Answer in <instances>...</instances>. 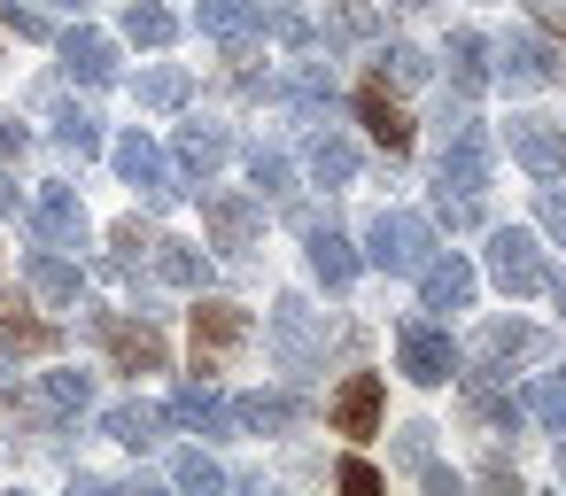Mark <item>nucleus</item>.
Here are the masks:
<instances>
[{"label":"nucleus","instance_id":"obj_10","mask_svg":"<svg viewBox=\"0 0 566 496\" xmlns=\"http://www.w3.org/2000/svg\"><path fill=\"white\" fill-rule=\"evenodd\" d=\"M195 24H202V40H218L233 63H256V0H202L195 9Z\"/></svg>","mask_w":566,"mask_h":496},{"label":"nucleus","instance_id":"obj_7","mask_svg":"<svg viewBox=\"0 0 566 496\" xmlns=\"http://www.w3.org/2000/svg\"><path fill=\"white\" fill-rule=\"evenodd\" d=\"M241 341H249V310L241 303H195V365L202 372H218Z\"/></svg>","mask_w":566,"mask_h":496},{"label":"nucleus","instance_id":"obj_11","mask_svg":"<svg viewBox=\"0 0 566 496\" xmlns=\"http://www.w3.org/2000/svg\"><path fill=\"white\" fill-rule=\"evenodd\" d=\"M32 233H40V249H86V202H78L71 187H40Z\"/></svg>","mask_w":566,"mask_h":496},{"label":"nucleus","instance_id":"obj_34","mask_svg":"<svg viewBox=\"0 0 566 496\" xmlns=\"http://www.w3.org/2000/svg\"><path fill=\"white\" fill-rule=\"evenodd\" d=\"M256 32H272L280 48H303V40H311V17L287 9V0H256Z\"/></svg>","mask_w":566,"mask_h":496},{"label":"nucleus","instance_id":"obj_39","mask_svg":"<svg viewBox=\"0 0 566 496\" xmlns=\"http://www.w3.org/2000/svg\"><path fill=\"white\" fill-rule=\"evenodd\" d=\"M0 24H9L17 40H48V17L40 9H17V0H0Z\"/></svg>","mask_w":566,"mask_h":496},{"label":"nucleus","instance_id":"obj_20","mask_svg":"<svg viewBox=\"0 0 566 496\" xmlns=\"http://www.w3.org/2000/svg\"><path fill=\"white\" fill-rule=\"evenodd\" d=\"M233 156V140H226V125H179V171H195V179H210L218 163Z\"/></svg>","mask_w":566,"mask_h":496},{"label":"nucleus","instance_id":"obj_12","mask_svg":"<svg viewBox=\"0 0 566 496\" xmlns=\"http://www.w3.org/2000/svg\"><path fill=\"white\" fill-rule=\"evenodd\" d=\"M504 140H512V156H520L535 179H558V163H566V133H558L551 117H512Z\"/></svg>","mask_w":566,"mask_h":496},{"label":"nucleus","instance_id":"obj_6","mask_svg":"<svg viewBox=\"0 0 566 496\" xmlns=\"http://www.w3.org/2000/svg\"><path fill=\"white\" fill-rule=\"evenodd\" d=\"M109 163H117V179L140 187L148 202H171V194H179V179H171V163H164V148H156L148 133H125V140L109 148Z\"/></svg>","mask_w":566,"mask_h":496},{"label":"nucleus","instance_id":"obj_42","mask_svg":"<svg viewBox=\"0 0 566 496\" xmlns=\"http://www.w3.org/2000/svg\"><path fill=\"white\" fill-rule=\"evenodd\" d=\"M334 481H342V488H357V496H373V488H380V473H373L365 457H342V465H334Z\"/></svg>","mask_w":566,"mask_h":496},{"label":"nucleus","instance_id":"obj_47","mask_svg":"<svg viewBox=\"0 0 566 496\" xmlns=\"http://www.w3.org/2000/svg\"><path fill=\"white\" fill-rule=\"evenodd\" d=\"M9 210H17V187H9V179H0V218H9Z\"/></svg>","mask_w":566,"mask_h":496},{"label":"nucleus","instance_id":"obj_8","mask_svg":"<svg viewBox=\"0 0 566 496\" xmlns=\"http://www.w3.org/2000/svg\"><path fill=\"white\" fill-rule=\"evenodd\" d=\"M272 357L287 372H311V357H318V310L303 295H280L272 303Z\"/></svg>","mask_w":566,"mask_h":496},{"label":"nucleus","instance_id":"obj_48","mask_svg":"<svg viewBox=\"0 0 566 496\" xmlns=\"http://www.w3.org/2000/svg\"><path fill=\"white\" fill-rule=\"evenodd\" d=\"M396 9H427V0H396Z\"/></svg>","mask_w":566,"mask_h":496},{"label":"nucleus","instance_id":"obj_2","mask_svg":"<svg viewBox=\"0 0 566 496\" xmlns=\"http://www.w3.org/2000/svg\"><path fill=\"white\" fill-rule=\"evenodd\" d=\"M427 256H434V225H427V218L380 210V218L365 225V264H380V272H419Z\"/></svg>","mask_w":566,"mask_h":496},{"label":"nucleus","instance_id":"obj_50","mask_svg":"<svg viewBox=\"0 0 566 496\" xmlns=\"http://www.w3.org/2000/svg\"><path fill=\"white\" fill-rule=\"evenodd\" d=\"M558 481H566V450H558Z\"/></svg>","mask_w":566,"mask_h":496},{"label":"nucleus","instance_id":"obj_16","mask_svg":"<svg viewBox=\"0 0 566 496\" xmlns=\"http://www.w3.org/2000/svg\"><path fill=\"white\" fill-rule=\"evenodd\" d=\"M63 71H71L78 86H109V78H117V48H109L102 32H63Z\"/></svg>","mask_w":566,"mask_h":496},{"label":"nucleus","instance_id":"obj_1","mask_svg":"<svg viewBox=\"0 0 566 496\" xmlns=\"http://www.w3.org/2000/svg\"><path fill=\"white\" fill-rule=\"evenodd\" d=\"M434 194H458V202H481L489 194V125L458 117L442 133V163H434Z\"/></svg>","mask_w":566,"mask_h":496},{"label":"nucleus","instance_id":"obj_27","mask_svg":"<svg viewBox=\"0 0 566 496\" xmlns=\"http://www.w3.org/2000/svg\"><path fill=\"white\" fill-rule=\"evenodd\" d=\"M55 341H63V334H55V326H40V318H24L17 303L0 310V349H9V357H48Z\"/></svg>","mask_w":566,"mask_h":496},{"label":"nucleus","instance_id":"obj_26","mask_svg":"<svg viewBox=\"0 0 566 496\" xmlns=\"http://www.w3.org/2000/svg\"><path fill=\"white\" fill-rule=\"evenodd\" d=\"M295 419H303L295 395H241V403H233V426H249V434H280V426H295Z\"/></svg>","mask_w":566,"mask_h":496},{"label":"nucleus","instance_id":"obj_5","mask_svg":"<svg viewBox=\"0 0 566 496\" xmlns=\"http://www.w3.org/2000/svg\"><path fill=\"white\" fill-rule=\"evenodd\" d=\"M396 365H403V380H419V388H442L450 372H458V349H450V334H434V326H396Z\"/></svg>","mask_w":566,"mask_h":496},{"label":"nucleus","instance_id":"obj_24","mask_svg":"<svg viewBox=\"0 0 566 496\" xmlns=\"http://www.w3.org/2000/svg\"><path fill=\"white\" fill-rule=\"evenodd\" d=\"M280 94L303 109V117H326L334 109V78L318 71V63H287V78H280Z\"/></svg>","mask_w":566,"mask_h":496},{"label":"nucleus","instance_id":"obj_30","mask_svg":"<svg viewBox=\"0 0 566 496\" xmlns=\"http://www.w3.org/2000/svg\"><path fill=\"white\" fill-rule=\"evenodd\" d=\"M465 395H473V411H481V419H496V426H512V419H520V403L496 388V365H489V357L465 372Z\"/></svg>","mask_w":566,"mask_h":496},{"label":"nucleus","instance_id":"obj_46","mask_svg":"<svg viewBox=\"0 0 566 496\" xmlns=\"http://www.w3.org/2000/svg\"><path fill=\"white\" fill-rule=\"evenodd\" d=\"M535 9H543L551 24H566V0H535Z\"/></svg>","mask_w":566,"mask_h":496},{"label":"nucleus","instance_id":"obj_23","mask_svg":"<svg viewBox=\"0 0 566 496\" xmlns=\"http://www.w3.org/2000/svg\"><path fill=\"white\" fill-rule=\"evenodd\" d=\"M171 419H179V426H195V434H218V426L233 419V403H226L218 388H202V380H195V388H179V395H171Z\"/></svg>","mask_w":566,"mask_h":496},{"label":"nucleus","instance_id":"obj_4","mask_svg":"<svg viewBox=\"0 0 566 496\" xmlns=\"http://www.w3.org/2000/svg\"><path fill=\"white\" fill-rule=\"evenodd\" d=\"M94 334H102V349H109V365L117 372H164V334L148 326V318H117V310H94Z\"/></svg>","mask_w":566,"mask_h":496},{"label":"nucleus","instance_id":"obj_43","mask_svg":"<svg viewBox=\"0 0 566 496\" xmlns=\"http://www.w3.org/2000/svg\"><path fill=\"white\" fill-rule=\"evenodd\" d=\"M24 148H32V133L17 117H0V163H24Z\"/></svg>","mask_w":566,"mask_h":496},{"label":"nucleus","instance_id":"obj_32","mask_svg":"<svg viewBox=\"0 0 566 496\" xmlns=\"http://www.w3.org/2000/svg\"><path fill=\"white\" fill-rule=\"evenodd\" d=\"M481 55H489L481 32H458V40H450V86H458V94H481V78H489Z\"/></svg>","mask_w":566,"mask_h":496},{"label":"nucleus","instance_id":"obj_19","mask_svg":"<svg viewBox=\"0 0 566 496\" xmlns=\"http://www.w3.org/2000/svg\"><path fill=\"white\" fill-rule=\"evenodd\" d=\"M24 279H32V295H40V303H55V310H63V303H78V272L63 264V249H32V256H24Z\"/></svg>","mask_w":566,"mask_h":496},{"label":"nucleus","instance_id":"obj_13","mask_svg":"<svg viewBox=\"0 0 566 496\" xmlns=\"http://www.w3.org/2000/svg\"><path fill=\"white\" fill-rule=\"evenodd\" d=\"M334 434H349V442L380 434V372H349V380H342V395H334Z\"/></svg>","mask_w":566,"mask_h":496},{"label":"nucleus","instance_id":"obj_21","mask_svg":"<svg viewBox=\"0 0 566 496\" xmlns=\"http://www.w3.org/2000/svg\"><path fill=\"white\" fill-rule=\"evenodd\" d=\"M303 163H311V179H318V187H349V179H357V148H349L342 133H311Z\"/></svg>","mask_w":566,"mask_h":496},{"label":"nucleus","instance_id":"obj_18","mask_svg":"<svg viewBox=\"0 0 566 496\" xmlns=\"http://www.w3.org/2000/svg\"><path fill=\"white\" fill-rule=\"evenodd\" d=\"M303 233H311V272H318L326 287H349L365 256H357V249H349V241H342L334 225H311V218H303Z\"/></svg>","mask_w":566,"mask_h":496},{"label":"nucleus","instance_id":"obj_31","mask_svg":"<svg viewBox=\"0 0 566 496\" xmlns=\"http://www.w3.org/2000/svg\"><path fill=\"white\" fill-rule=\"evenodd\" d=\"M133 94H140V109H179L187 102V71L179 63H156V71L133 78Z\"/></svg>","mask_w":566,"mask_h":496},{"label":"nucleus","instance_id":"obj_44","mask_svg":"<svg viewBox=\"0 0 566 496\" xmlns=\"http://www.w3.org/2000/svg\"><path fill=\"white\" fill-rule=\"evenodd\" d=\"M380 63H388V71H396V78H427V55H419V48H388V55H380Z\"/></svg>","mask_w":566,"mask_h":496},{"label":"nucleus","instance_id":"obj_41","mask_svg":"<svg viewBox=\"0 0 566 496\" xmlns=\"http://www.w3.org/2000/svg\"><path fill=\"white\" fill-rule=\"evenodd\" d=\"M403 465H411V473L434 465V426H403Z\"/></svg>","mask_w":566,"mask_h":496},{"label":"nucleus","instance_id":"obj_35","mask_svg":"<svg viewBox=\"0 0 566 496\" xmlns=\"http://www.w3.org/2000/svg\"><path fill=\"white\" fill-rule=\"evenodd\" d=\"M249 179H256V194H280V202L295 194V171H287V156H280V148H264V140L249 148Z\"/></svg>","mask_w":566,"mask_h":496},{"label":"nucleus","instance_id":"obj_40","mask_svg":"<svg viewBox=\"0 0 566 496\" xmlns=\"http://www.w3.org/2000/svg\"><path fill=\"white\" fill-rule=\"evenodd\" d=\"M109 241H117V264H133V256H140V249H156V233H148V225H140V218H125V225H117V233H109Z\"/></svg>","mask_w":566,"mask_h":496},{"label":"nucleus","instance_id":"obj_22","mask_svg":"<svg viewBox=\"0 0 566 496\" xmlns=\"http://www.w3.org/2000/svg\"><path fill=\"white\" fill-rule=\"evenodd\" d=\"M156 279H164V287H187V295H202V279H210V256H202L195 241H156Z\"/></svg>","mask_w":566,"mask_h":496},{"label":"nucleus","instance_id":"obj_9","mask_svg":"<svg viewBox=\"0 0 566 496\" xmlns=\"http://www.w3.org/2000/svg\"><path fill=\"white\" fill-rule=\"evenodd\" d=\"M202 225H210V249L241 256V249L256 241V202H249V194H226V187L202 179Z\"/></svg>","mask_w":566,"mask_h":496},{"label":"nucleus","instance_id":"obj_14","mask_svg":"<svg viewBox=\"0 0 566 496\" xmlns=\"http://www.w3.org/2000/svg\"><path fill=\"white\" fill-rule=\"evenodd\" d=\"M419 303L427 310H465L473 303V264L465 256H427L419 264Z\"/></svg>","mask_w":566,"mask_h":496},{"label":"nucleus","instance_id":"obj_45","mask_svg":"<svg viewBox=\"0 0 566 496\" xmlns=\"http://www.w3.org/2000/svg\"><path fill=\"white\" fill-rule=\"evenodd\" d=\"M543 225H551V233L566 241V194H543Z\"/></svg>","mask_w":566,"mask_h":496},{"label":"nucleus","instance_id":"obj_38","mask_svg":"<svg viewBox=\"0 0 566 496\" xmlns=\"http://www.w3.org/2000/svg\"><path fill=\"white\" fill-rule=\"evenodd\" d=\"M171 481H179V488H202V496H210V488H226V473H218L202 450H179V457H171Z\"/></svg>","mask_w":566,"mask_h":496},{"label":"nucleus","instance_id":"obj_33","mask_svg":"<svg viewBox=\"0 0 566 496\" xmlns=\"http://www.w3.org/2000/svg\"><path fill=\"white\" fill-rule=\"evenodd\" d=\"M55 148L63 156H94L102 148V117L94 109H55Z\"/></svg>","mask_w":566,"mask_h":496},{"label":"nucleus","instance_id":"obj_49","mask_svg":"<svg viewBox=\"0 0 566 496\" xmlns=\"http://www.w3.org/2000/svg\"><path fill=\"white\" fill-rule=\"evenodd\" d=\"M558 310H566V279H558Z\"/></svg>","mask_w":566,"mask_h":496},{"label":"nucleus","instance_id":"obj_25","mask_svg":"<svg viewBox=\"0 0 566 496\" xmlns=\"http://www.w3.org/2000/svg\"><path fill=\"white\" fill-rule=\"evenodd\" d=\"M473 349H481L489 365H504V357H535V349H543V334H535V326H520V318H489Z\"/></svg>","mask_w":566,"mask_h":496},{"label":"nucleus","instance_id":"obj_15","mask_svg":"<svg viewBox=\"0 0 566 496\" xmlns=\"http://www.w3.org/2000/svg\"><path fill=\"white\" fill-rule=\"evenodd\" d=\"M496 55H504V63H496V71H504V86H520V94H527V86H551V78H558V55H551V48H543L535 32H512V40H504Z\"/></svg>","mask_w":566,"mask_h":496},{"label":"nucleus","instance_id":"obj_17","mask_svg":"<svg viewBox=\"0 0 566 496\" xmlns=\"http://www.w3.org/2000/svg\"><path fill=\"white\" fill-rule=\"evenodd\" d=\"M357 117H365V133H373L388 156H403V148H411V117L388 102V86H365V94H357Z\"/></svg>","mask_w":566,"mask_h":496},{"label":"nucleus","instance_id":"obj_37","mask_svg":"<svg viewBox=\"0 0 566 496\" xmlns=\"http://www.w3.org/2000/svg\"><path fill=\"white\" fill-rule=\"evenodd\" d=\"M520 411H535L543 426H558V434H566V372H551V380H535Z\"/></svg>","mask_w":566,"mask_h":496},{"label":"nucleus","instance_id":"obj_36","mask_svg":"<svg viewBox=\"0 0 566 496\" xmlns=\"http://www.w3.org/2000/svg\"><path fill=\"white\" fill-rule=\"evenodd\" d=\"M86 403H94V380L86 372H48V411L55 419H78Z\"/></svg>","mask_w":566,"mask_h":496},{"label":"nucleus","instance_id":"obj_29","mask_svg":"<svg viewBox=\"0 0 566 496\" xmlns=\"http://www.w3.org/2000/svg\"><path fill=\"white\" fill-rule=\"evenodd\" d=\"M125 40H133V48H171V40H179V17L156 9V0H133V9H125Z\"/></svg>","mask_w":566,"mask_h":496},{"label":"nucleus","instance_id":"obj_3","mask_svg":"<svg viewBox=\"0 0 566 496\" xmlns=\"http://www.w3.org/2000/svg\"><path fill=\"white\" fill-rule=\"evenodd\" d=\"M489 272H496L504 295H543V287H551V264H543L535 233H520V225L489 233Z\"/></svg>","mask_w":566,"mask_h":496},{"label":"nucleus","instance_id":"obj_28","mask_svg":"<svg viewBox=\"0 0 566 496\" xmlns=\"http://www.w3.org/2000/svg\"><path fill=\"white\" fill-rule=\"evenodd\" d=\"M156 426H164V419H156L148 403H109V411H102V434H109V442H125V450H148V442H156Z\"/></svg>","mask_w":566,"mask_h":496}]
</instances>
